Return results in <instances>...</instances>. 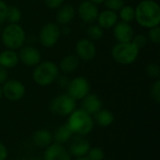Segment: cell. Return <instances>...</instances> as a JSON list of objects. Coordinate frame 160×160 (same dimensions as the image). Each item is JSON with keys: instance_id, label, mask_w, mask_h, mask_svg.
Returning <instances> with one entry per match:
<instances>
[{"instance_id": "obj_1", "label": "cell", "mask_w": 160, "mask_h": 160, "mask_svg": "<svg viewBox=\"0 0 160 160\" xmlns=\"http://www.w3.org/2000/svg\"><path fill=\"white\" fill-rule=\"evenodd\" d=\"M135 8L136 22L146 29L160 24V5L156 0H141Z\"/></svg>"}, {"instance_id": "obj_2", "label": "cell", "mask_w": 160, "mask_h": 160, "mask_svg": "<svg viewBox=\"0 0 160 160\" xmlns=\"http://www.w3.org/2000/svg\"><path fill=\"white\" fill-rule=\"evenodd\" d=\"M27 36L20 23H7L1 32V41L6 49L18 51L25 45Z\"/></svg>"}, {"instance_id": "obj_3", "label": "cell", "mask_w": 160, "mask_h": 160, "mask_svg": "<svg viewBox=\"0 0 160 160\" xmlns=\"http://www.w3.org/2000/svg\"><path fill=\"white\" fill-rule=\"evenodd\" d=\"M58 65L52 61H41L38 64L33 70L32 79L38 86H49L56 82L60 75Z\"/></svg>"}, {"instance_id": "obj_4", "label": "cell", "mask_w": 160, "mask_h": 160, "mask_svg": "<svg viewBox=\"0 0 160 160\" xmlns=\"http://www.w3.org/2000/svg\"><path fill=\"white\" fill-rule=\"evenodd\" d=\"M94 119L92 115L82 109H76L68 116L67 125L74 135L86 136L94 128Z\"/></svg>"}, {"instance_id": "obj_5", "label": "cell", "mask_w": 160, "mask_h": 160, "mask_svg": "<svg viewBox=\"0 0 160 160\" xmlns=\"http://www.w3.org/2000/svg\"><path fill=\"white\" fill-rule=\"evenodd\" d=\"M140 49L130 42H116L111 51L112 60L122 66L134 64L140 55Z\"/></svg>"}, {"instance_id": "obj_6", "label": "cell", "mask_w": 160, "mask_h": 160, "mask_svg": "<svg viewBox=\"0 0 160 160\" xmlns=\"http://www.w3.org/2000/svg\"><path fill=\"white\" fill-rule=\"evenodd\" d=\"M61 38V29L56 22H47L41 26L38 34V43L47 49L54 47Z\"/></svg>"}, {"instance_id": "obj_7", "label": "cell", "mask_w": 160, "mask_h": 160, "mask_svg": "<svg viewBox=\"0 0 160 160\" xmlns=\"http://www.w3.org/2000/svg\"><path fill=\"white\" fill-rule=\"evenodd\" d=\"M77 109V101L68 94H60L54 97L50 104L51 112L58 116H68Z\"/></svg>"}, {"instance_id": "obj_8", "label": "cell", "mask_w": 160, "mask_h": 160, "mask_svg": "<svg viewBox=\"0 0 160 160\" xmlns=\"http://www.w3.org/2000/svg\"><path fill=\"white\" fill-rule=\"evenodd\" d=\"M91 91V84L89 81L82 76H78L70 80L68 87L67 94H68L76 101L82 100Z\"/></svg>"}, {"instance_id": "obj_9", "label": "cell", "mask_w": 160, "mask_h": 160, "mask_svg": "<svg viewBox=\"0 0 160 160\" xmlns=\"http://www.w3.org/2000/svg\"><path fill=\"white\" fill-rule=\"evenodd\" d=\"M2 96L12 102L21 100L26 92L24 84L16 79H8L3 85H1Z\"/></svg>"}, {"instance_id": "obj_10", "label": "cell", "mask_w": 160, "mask_h": 160, "mask_svg": "<svg viewBox=\"0 0 160 160\" xmlns=\"http://www.w3.org/2000/svg\"><path fill=\"white\" fill-rule=\"evenodd\" d=\"M97 53L98 49L95 42L88 38H82L75 44V54L81 61H92L96 58Z\"/></svg>"}, {"instance_id": "obj_11", "label": "cell", "mask_w": 160, "mask_h": 160, "mask_svg": "<svg viewBox=\"0 0 160 160\" xmlns=\"http://www.w3.org/2000/svg\"><path fill=\"white\" fill-rule=\"evenodd\" d=\"M19 61L30 68H35L38 64L41 62V53L38 48L33 45H23L21 49L17 51Z\"/></svg>"}, {"instance_id": "obj_12", "label": "cell", "mask_w": 160, "mask_h": 160, "mask_svg": "<svg viewBox=\"0 0 160 160\" xmlns=\"http://www.w3.org/2000/svg\"><path fill=\"white\" fill-rule=\"evenodd\" d=\"M99 8L98 5L90 2L89 0L82 1L76 9V14H78L80 20L85 24H91L96 22L97 17L98 15Z\"/></svg>"}, {"instance_id": "obj_13", "label": "cell", "mask_w": 160, "mask_h": 160, "mask_svg": "<svg viewBox=\"0 0 160 160\" xmlns=\"http://www.w3.org/2000/svg\"><path fill=\"white\" fill-rule=\"evenodd\" d=\"M90 148H91L90 142L83 136L76 135L75 137H72V139L69 141L68 152L71 157L72 156L75 158L86 157Z\"/></svg>"}, {"instance_id": "obj_14", "label": "cell", "mask_w": 160, "mask_h": 160, "mask_svg": "<svg viewBox=\"0 0 160 160\" xmlns=\"http://www.w3.org/2000/svg\"><path fill=\"white\" fill-rule=\"evenodd\" d=\"M112 35L116 42H130L135 35L134 28L131 23L118 21L112 27Z\"/></svg>"}, {"instance_id": "obj_15", "label": "cell", "mask_w": 160, "mask_h": 160, "mask_svg": "<svg viewBox=\"0 0 160 160\" xmlns=\"http://www.w3.org/2000/svg\"><path fill=\"white\" fill-rule=\"evenodd\" d=\"M43 160H71V156L62 144L52 143L45 148Z\"/></svg>"}, {"instance_id": "obj_16", "label": "cell", "mask_w": 160, "mask_h": 160, "mask_svg": "<svg viewBox=\"0 0 160 160\" xmlns=\"http://www.w3.org/2000/svg\"><path fill=\"white\" fill-rule=\"evenodd\" d=\"M76 16V8L70 4H64L56 9V23L59 26L69 25Z\"/></svg>"}, {"instance_id": "obj_17", "label": "cell", "mask_w": 160, "mask_h": 160, "mask_svg": "<svg viewBox=\"0 0 160 160\" xmlns=\"http://www.w3.org/2000/svg\"><path fill=\"white\" fill-rule=\"evenodd\" d=\"M119 19L117 12L105 8L101 11L99 10L96 20V23L98 24L103 30H109L112 29V27L117 23Z\"/></svg>"}, {"instance_id": "obj_18", "label": "cell", "mask_w": 160, "mask_h": 160, "mask_svg": "<svg viewBox=\"0 0 160 160\" xmlns=\"http://www.w3.org/2000/svg\"><path fill=\"white\" fill-rule=\"evenodd\" d=\"M82 108L83 111H85L90 115L96 114L98 111L102 109V100L100 98L94 93H89L86 97H84L82 100Z\"/></svg>"}, {"instance_id": "obj_19", "label": "cell", "mask_w": 160, "mask_h": 160, "mask_svg": "<svg viewBox=\"0 0 160 160\" xmlns=\"http://www.w3.org/2000/svg\"><path fill=\"white\" fill-rule=\"evenodd\" d=\"M81 60L78 58V56L75 53H69L65 55L59 62L58 68L60 72L63 74H71L75 72L79 66H80Z\"/></svg>"}, {"instance_id": "obj_20", "label": "cell", "mask_w": 160, "mask_h": 160, "mask_svg": "<svg viewBox=\"0 0 160 160\" xmlns=\"http://www.w3.org/2000/svg\"><path fill=\"white\" fill-rule=\"evenodd\" d=\"M19 63L20 61L17 51L5 49L0 52V67L8 70L14 68Z\"/></svg>"}, {"instance_id": "obj_21", "label": "cell", "mask_w": 160, "mask_h": 160, "mask_svg": "<svg viewBox=\"0 0 160 160\" xmlns=\"http://www.w3.org/2000/svg\"><path fill=\"white\" fill-rule=\"evenodd\" d=\"M32 141L37 147L45 149L52 143V134L48 129H38L33 134Z\"/></svg>"}, {"instance_id": "obj_22", "label": "cell", "mask_w": 160, "mask_h": 160, "mask_svg": "<svg viewBox=\"0 0 160 160\" xmlns=\"http://www.w3.org/2000/svg\"><path fill=\"white\" fill-rule=\"evenodd\" d=\"M73 135L74 134L70 130L67 124H64L56 128V130L54 131V133L52 135V140H54V142L56 143L63 145V144L68 142L72 139Z\"/></svg>"}, {"instance_id": "obj_23", "label": "cell", "mask_w": 160, "mask_h": 160, "mask_svg": "<svg viewBox=\"0 0 160 160\" xmlns=\"http://www.w3.org/2000/svg\"><path fill=\"white\" fill-rule=\"evenodd\" d=\"M94 119H95L94 122H96L99 127L107 128L113 124L115 117L111 111L107 109H101L96 114H94Z\"/></svg>"}, {"instance_id": "obj_24", "label": "cell", "mask_w": 160, "mask_h": 160, "mask_svg": "<svg viewBox=\"0 0 160 160\" xmlns=\"http://www.w3.org/2000/svg\"><path fill=\"white\" fill-rule=\"evenodd\" d=\"M119 21L125 22H132L135 21V8L131 5H124L117 12Z\"/></svg>"}, {"instance_id": "obj_25", "label": "cell", "mask_w": 160, "mask_h": 160, "mask_svg": "<svg viewBox=\"0 0 160 160\" xmlns=\"http://www.w3.org/2000/svg\"><path fill=\"white\" fill-rule=\"evenodd\" d=\"M22 14L21 9L16 6H8L5 22L8 23H19L22 20Z\"/></svg>"}, {"instance_id": "obj_26", "label": "cell", "mask_w": 160, "mask_h": 160, "mask_svg": "<svg viewBox=\"0 0 160 160\" xmlns=\"http://www.w3.org/2000/svg\"><path fill=\"white\" fill-rule=\"evenodd\" d=\"M88 28H87V37L89 39L93 40V41H97L103 38L104 36V30L97 23H91L88 24Z\"/></svg>"}, {"instance_id": "obj_27", "label": "cell", "mask_w": 160, "mask_h": 160, "mask_svg": "<svg viewBox=\"0 0 160 160\" xmlns=\"http://www.w3.org/2000/svg\"><path fill=\"white\" fill-rule=\"evenodd\" d=\"M147 38L148 41L155 44V45H158L160 43V26H155L152 27L150 29H148V33H147Z\"/></svg>"}, {"instance_id": "obj_28", "label": "cell", "mask_w": 160, "mask_h": 160, "mask_svg": "<svg viewBox=\"0 0 160 160\" xmlns=\"http://www.w3.org/2000/svg\"><path fill=\"white\" fill-rule=\"evenodd\" d=\"M86 158L89 160H104L105 153L102 148L100 147H93L90 148Z\"/></svg>"}, {"instance_id": "obj_29", "label": "cell", "mask_w": 160, "mask_h": 160, "mask_svg": "<svg viewBox=\"0 0 160 160\" xmlns=\"http://www.w3.org/2000/svg\"><path fill=\"white\" fill-rule=\"evenodd\" d=\"M146 73L147 75L153 79V80H158L160 77V67L157 63H150L146 67Z\"/></svg>"}, {"instance_id": "obj_30", "label": "cell", "mask_w": 160, "mask_h": 160, "mask_svg": "<svg viewBox=\"0 0 160 160\" xmlns=\"http://www.w3.org/2000/svg\"><path fill=\"white\" fill-rule=\"evenodd\" d=\"M131 42L141 50V49L146 47L149 41H148L147 36L145 34H136V35H134Z\"/></svg>"}, {"instance_id": "obj_31", "label": "cell", "mask_w": 160, "mask_h": 160, "mask_svg": "<svg viewBox=\"0 0 160 160\" xmlns=\"http://www.w3.org/2000/svg\"><path fill=\"white\" fill-rule=\"evenodd\" d=\"M103 4L105 8L118 12L119 9L125 5V0H105Z\"/></svg>"}, {"instance_id": "obj_32", "label": "cell", "mask_w": 160, "mask_h": 160, "mask_svg": "<svg viewBox=\"0 0 160 160\" xmlns=\"http://www.w3.org/2000/svg\"><path fill=\"white\" fill-rule=\"evenodd\" d=\"M150 94H151V98H153V100L156 103H159L160 102V80H155V82H153L151 89H150Z\"/></svg>"}, {"instance_id": "obj_33", "label": "cell", "mask_w": 160, "mask_h": 160, "mask_svg": "<svg viewBox=\"0 0 160 160\" xmlns=\"http://www.w3.org/2000/svg\"><path fill=\"white\" fill-rule=\"evenodd\" d=\"M43 2L49 9L55 10L62 5H64L65 0H43Z\"/></svg>"}, {"instance_id": "obj_34", "label": "cell", "mask_w": 160, "mask_h": 160, "mask_svg": "<svg viewBox=\"0 0 160 160\" xmlns=\"http://www.w3.org/2000/svg\"><path fill=\"white\" fill-rule=\"evenodd\" d=\"M58 85L61 87V88H64V89H67L69 82H70V79L68 78V76L67 74H62V75H59L57 80H56Z\"/></svg>"}, {"instance_id": "obj_35", "label": "cell", "mask_w": 160, "mask_h": 160, "mask_svg": "<svg viewBox=\"0 0 160 160\" xmlns=\"http://www.w3.org/2000/svg\"><path fill=\"white\" fill-rule=\"evenodd\" d=\"M8 6V5L5 1L0 0V25L5 22V16H6V11H7Z\"/></svg>"}, {"instance_id": "obj_36", "label": "cell", "mask_w": 160, "mask_h": 160, "mask_svg": "<svg viewBox=\"0 0 160 160\" xmlns=\"http://www.w3.org/2000/svg\"><path fill=\"white\" fill-rule=\"evenodd\" d=\"M8 80V69L0 67V86L3 85Z\"/></svg>"}, {"instance_id": "obj_37", "label": "cell", "mask_w": 160, "mask_h": 160, "mask_svg": "<svg viewBox=\"0 0 160 160\" xmlns=\"http://www.w3.org/2000/svg\"><path fill=\"white\" fill-rule=\"evenodd\" d=\"M8 157V151L6 145L0 142V160H7Z\"/></svg>"}, {"instance_id": "obj_38", "label": "cell", "mask_w": 160, "mask_h": 160, "mask_svg": "<svg viewBox=\"0 0 160 160\" xmlns=\"http://www.w3.org/2000/svg\"><path fill=\"white\" fill-rule=\"evenodd\" d=\"M60 29H61V36H68L71 33V29L69 25L60 26Z\"/></svg>"}, {"instance_id": "obj_39", "label": "cell", "mask_w": 160, "mask_h": 160, "mask_svg": "<svg viewBox=\"0 0 160 160\" xmlns=\"http://www.w3.org/2000/svg\"><path fill=\"white\" fill-rule=\"evenodd\" d=\"M90 2H92V3H94V4H96V5H100V4H103L104 2H105V0H89Z\"/></svg>"}, {"instance_id": "obj_40", "label": "cell", "mask_w": 160, "mask_h": 160, "mask_svg": "<svg viewBox=\"0 0 160 160\" xmlns=\"http://www.w3.org/2000/svg\"><path fill=\"white\" fill-rule=\"evenodd\" d=\"M74 160H89L86 157H83V158H76V159Z\"/></svg>"}, {"instance_id": "obj_41", "label": "cell", "mask_w": 160, "mask_h": 160, "mask_svg": "<svg viewBox=\"0 0 160 160\" xmlns=\"http://www.w3.org/2000/svg\"><path fill=\"white\" fill-rule=\"evenodd\" d=\"M2 98H3V96H2V89H1V86H0V100H1Z\"/></svg>"}, {"instance_id": "obj_42", "label": "cell", "mask_w": 160, "mask_h": 160, "mask_svg": "<svg viewBox=\"0 0 160 160\" xmlns=\"http://www.w3.org/2000/svg\"><path fill=\"white\" fill-rule=\"evenodd\" d=\"M29 160H43V159H41V158H31V159H29Z\"/></svg>"}, {"instance_id": "obj_43", "label": "cell", "mask_w": 160, "mask_h": 160, "mask_svg": "<svg viewBox=\"0 0 160 160\" xmlns=\"http://www.w3.org/2000/svg\"><path fill=\"white\" fill-rule=\"evenodd\" d=\"M19 160H28V159H25V158H21V159Z\"/></svg>"}, {"instance_id": "obj_44", "label": "cell", "mask_w": 160, "mask_h": 160, "mask_svg": "<svg viewBox=\"0 0 160 160\" xmlns=\"http://www.w3.org/2000/svg\"><path fill=\"white\" fill-rule=\"evenodd\" d=\"M156 1H158V0H156Z\"/></svg>"}]
</instances>
